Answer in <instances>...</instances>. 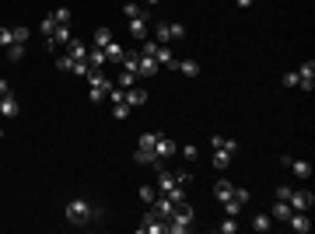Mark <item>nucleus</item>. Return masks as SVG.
Segmentation results:
<instances>
[{
    "mask_svg": "<svg viewBox=\"0 0 315 234\" xmlns=\"http://www.w3.org/2000/svg\"><path fill=\"white\" fill-rule=\"evenodd\" d=\"M84 80H88V98H91V105H102L105 95H109V88H112V77H105L102 70H91Z\"/></svg>",
    "mask_w": 315,
    "mask_h": 234,
    "instance_id": "obj_1",
    "label": "nucleus"
},
{
    "mask_svg": "<svg viewBox=\"0 0 315 234\" xmlns=\"http://www.w3.org/2000/svg\"><path fill=\"white\" fill-rule=\"evenodd\" d=\"M63 214H67L70 224H88L91 217H99V210H91V206H88V199H70Z\"/></svg>",
    "mask_w": 315,
    "mask_h": 234,
    "instance_id": "obj_2",
    "label": "nucleus"
},
{
    "mask_svg": "<svg viewBox=\"0 0 315 234\" xmlns=\"http://www.w3.org/2000/svg\"><path fill=\"white\" fill-rule=\"evenodd\" d=\"M182 35H186V25H179V21H172V25L161 21V25L154 28V42L158 46H168V39H182Z\"/></svg>",
    "mask_w": 315,
    "mask_h": 234,
    "instance_id": "obj_3",
    "label": "nucleus"
},
{
    "mask_svg": "<svg viewBox=\"0 0 315 234\" xmlns=\"http://www.w3.org/2000/svg\"><path fill=\"white\" fill-rule=\"evenodd\" d=\"M287 203H291V210H301V214H308L312 210V203H315V196L308 193V189H291V196H287Z\"/></svg>",
    "mask_w": 315,
    "mask_h": 234,
    "instance_id": "obj_4",
    "label": "nucleus"
},
{
    "mask_svg": "<svg viewBox=\"0 0 315 234\" xmlns=\"http://www.w3.org/2000/svg\"><path fill=\"white\" fill-rule=\"evenodd\" d=\"M294 74H298V88H305V91H312V88H315V63H312V59H305Z\"/></svg>",
    "mask_w": 315,
    "mask_h": 234,
    "instance_id": "obj_5",
    "label": "nucleus"
},
{
    "mask_svg": "<svg viewBox=\"0 0 315 234\" xmlns=\"http://www.w3.org/2000/svg\"><path fill=\"white\" fill-rule=\"evenodd\" d=\"M140 231H144V234H165V220H161L154 210H147L144 220H140Z\"/></svg>",
    "mask_w": 315,
    "mask_h": 234,
    "instance_id": "obj_6",
    "label": "nucleus"
},
{
    "mask_svg": "<svg viewBox=\"0 0 315 234\" xmlns=\"http://www.w3.org/2000/svg\"><path fill=\"white\" fill-rule=\"evenodd\" d=\"M130 35L137 42H144V39H151V25H147V18L140 14V18H130Z\"/></svg>",
    "mask_w": 315,
    "mask_h": 234,
    "instance_id": "obj_7",
    "label": "nucleus"
},
{
    "mask_svg": "<svg viewBox=\"0 0 315 234\" xmlns=\"http://www.w3.org/2000/svg\"><path fill=\"white\" fill-rule=\"evenodd\" d=\"M151 210H154V214L161 217V220H168V217L175 214V203H172V199H168V196L161 193V196H158V199H154V203H151Z\"/></svg>",
    "mask_w": 315,
    "mask_h": 234,
    "instance_id": "obj_8",
    "label": "nucleus"
},
{
    "mask_svg": "<svg viewBox=\"0 0 315 234\" xmlns=\"http://www.w3.org/2000/svg\"><path fill=\"white\" fill-rule=\"evenodd\" d=\"M175 151H179V143H175V140H168V137H158V140H154V154H158V161L172 157Z\"/></svg>",
    "mask_w": 315,
    "mask_h": 234,
    "instance_id": "obj_9",
    "label": "nucleus"
},
{
    "mask_svg": "<svg viewBox=\"0 0 315 234\" xmlns=\"http://www.w3.org/2000/svg\"><path fill=\"white\" fill-rule=\"evenodd\" d=\"M287 224H291V231H298V234L312 231V220H308V214H301V210H294V214L287 217Z\"/></svg>",
    "mask_w": 315,
    "mask_h": 234,
    "instance_id": "obj_10",
    "label": "nucleus"
},
{
    "mask_svg": "<svg viewBox=\"0 0 315 234\" xmlns=\"http://www.w3.org/2000/svg\"><path fill=\"white\" fill-rule=\"evenodd\" d=\"M179 185V178H175V172H168V168H158V193H168V189H175Z\"/></svg>",
    "mask_w": 315,
    "mask_h": 234,
    "instance_id": "obj_11",
    "label": "nucleus"
},
{
    "mask_svg": "<svg viewBox=\"0 0 315 234\" xmlns=\"http://www.w3.org/2000/svg\"><path fill=\"white\" fill-rule=\"evenodd\" d=\"M154 63L158 67H168V70H175V63H179V56L168 49V46H158V53H154Z\"/></svg>",
    "mask_w": 315,
    "mask_h": 234,
    "instance_id": "obj_12",
    "label": "nucleus"
},
{
    "mask_svg": "<svg viewBox=\"0 0 315 234\" xmlns=\"http://www.w3.org/2000/svg\"><path fill=\"white\" fill-rule=\"evenodd\" d=\"M294 214V210H291V203H287V199H277L273 203V210H270V217H273L277 224H287V217Z\"/></svg>",
    "mask_w": 315,
    "mask_h": 234,
    "instance_id": "obj_13",
    "label": "nucleus"
},
{
    "mask_svg": "<svg viewBox=\"0 0 315 234\" xmlns=\"http://www.w3.org/2000/svg\"><path fill=\"white\" fill-rule=\"evenodd\" d=\"M137 74H140V77H158V74H161V67L154 63V56H140Z\"/></svg>",
    "mask_w": 315,
    "mask_h": 234,
    "instance_id": "obj_14",
    "label": "nucleus"
},
{
    "mask_svg": "<svg viewBox=\"0 0 315 234\" xmlns=\"http://www.w3.org/2000/svg\"><path fill=\"white\" fill-rule=\"evenodd\" d=\"M21 112V105H18V98L14 95H7V98H0V116H7V119H14Z\"/></svg>",
    "mask_w": 315,
    "mask_h": 234,
    "instance_id": "obj_15",
    "label": "nucleus"
},
{
    "mask_svg": "<svg viewBox=\"0 0 315 234\" xmlns=\"http://www.w3.org/2000/svg\"><path fill=\"white\" fill-rule=\"evenodd\" d=\"M144 101H147V91H144V88H126V105H130V109H140Z\"/></svg>",
    "mask_w": 315,
    "mask_h": 234,
    "instance_id": "obj_16",
    "label": "nucleus"
},
{
    "mask_svg": "<svg viewBox=\"0 0 315 234\" xmlns=\"http://www.w3.org/2000/svg\"><path fill=\"white\" fill-rule=\"evenodd\" d=\"M133 161H137V164H161V161H158V154H154V147H137Z\"/></svg>",
    "mask_w": 315,
    "mask_h": 234,
    "instance_id": "obj_17",
    "label": "nucleus"
},
{
    "mask_svg": "<svg viewBox=\"0 0 315 234\" xmlns=\"http://www.w3.org/2000/svg\"><path fill=\"white\" fill-rule=\"evenodd\" d=\"M137 67H140V53L137 49H126V53H123V70L137 74Z\"/></svg>",
    "mask_w": 315,
    "mask_h": 234,
    "instance_id": "obj_18",
    "label": "nucleus"
},
{
    "mask_svg": "<svg viewBox=\"0 0 315 234\" xmlns=\"http://www.w3.org/2000/svg\"><path fill=\"white\" fill-rule=\"evenodd\" d=\"M88 49H91V46H84V42H77V39L67 42V53H70L74 59H88Z\"/></svg>",
    "mask_w": 315,
    "mask_h": 234,
    "instance_id": "obj_19",
    "label": "nucleus"
},
{
    "mask_svg": "<svg viewBox=\"0 0 315 234\" xmlns=\"http://www.w3.org/2000/svg\"><path fill=\"white\" fill-rule=\"evenodd\" d=\"M88 63H91L95 70H102V67L109 63V59H105V49H99V46H91V49H88Z\"/></svg>",
    "mask_w": 315,
    "mask_h": 234,
    "instance_id": "obj_20",
    "label": "nucleus"
},
{
    "mask_svg": "<svg viewBox=\"0 0 315 234\" xmlns=\"http://www.w3.org/2000/svg\"><path fill=\"white\" fill-rule=\"evenodd\" d=\"M270 227H273V217H270V214H256V217H252V231L266 234Z\"/></svg>",
    "mask_w": 315,
    "mask_h": 234,
    "instance_id": "obj_21",
    "label": "nucleus"
},
{
    "mask_svg": "<svg viewBox=\"0 0 315 234\" xmlns=\"http://www.w3.org/2000/svg\"><path fill=\"white\" fill-rule=\"evenodd\" d=\"M123 53H126V49H123V46H119L116 39L105 46V59H109V63H123Z\"/></svg>",
    "mask_w": 315,
    "mask_h": 234,
    "instance_id": "obj_22",
    "label": "nucleus"
},
{
    "mask_svg": "<svg viewBox=\"0 0 315 234\" xmlns=\"http://www.w3.org/2000/svg\"><path fill=\"white\" fill-rule=\"evenodd\" d=\"M231 193H235V185H231L228 178H221V182L214 185V196L221 199V203H224V199H231Z\"/></svg>",
    "mask_w": 315,
    "mask_h": 234,
    "instance_id": "obj_23",
    "label": "nucleus"
},
{
    "mask_svg": "<svg viewBox=\"0 0 315 234\" xmlns=\"http://www.w3.org/2000/svg\"><path fill=\"white\" fill-rule=\"evenodd\" d=\"M49 39L56 42V46H67V42L74 39V35H70V25H56V32H53Z\"/></svg>",
    "mask_w": 315,
    "mask_h": 234,
    "instance_id": "obj_24",
    "label": "nucleus"
},
{
    "mask_svg": "<svg viewBox=\"0 0 315 234\" xmlns=\"http://www.w3.org/2000/svg\"><path fill=\"white\" fill-rule=\"evenodd\" d=\"M175 70H182L186 77H196V74H200V63H196V59H179Z\"/></svg>",
    "mask_w": 315,
    "mask_h": 234,
    "instance_id": "obj_25",
    "label": "nucleus"
},
{
    "mask_svg": "<svg viewBox=\"0 0 315 234\" xmlns=\"http://www.w3.org/2000/svg\"><path fill=\"white\" fill-rule=\"evenodd\" d=\"M287 168H291L298 178H308V175H312V164H308V161H291Z\"/></svg>",
    "mask_w": 315,
    "mask_h": 234,
    "instance_id": "obj_26",
    "label": "nucleus"
},
{
    "mask_svg": "<svg viewBox=\"0 0 315 234\" xmlns=\"http://www.w3.org/2000/svg\"><path fill=\"white\" fill-rule=\"evenodd\" d=\"M133 80H137V74H130V70H119V77L112 80V84H116V88H123V91H126V88H133Z\"/></svg>",
    "mask_w": 315,
    "mask_h": 234,
    "instance_id": "obj_27",
    "label": "nucleus"
},
{
    "mask_svg": "<svg viewBox=\"0 0 315 234\" xmlns=\"http://www.w3.org/2000/svg\"><path fill=\"white\" fill-rule=\"evenodd\" d=\"M221 206H224V217H238V214H242V210H245V206H242V203H238L235 196H231V199H224V203H221Z\"/></svg>",
    "mask_w": 315,
    "mask_h": 234,
    "instance_id": "obj_28",
    "label": "nucleus"
},
{
    "mask_svg": "<svg viewBox=\"0 0 315 234\" xmlns=\"http://www.w3.org/2000/svg\"><path fill=\"white\" fill-rule=\"evenodd\" d=\"M210 161H214V168H228V164H231V154H228L224 147H217V151H214V157H210Z\"/></svg>",
    "mask_w": 315,
    "mask_h": 234,
    "instance_id": "obj_29",
    "label": "nucleus"
},
{
    "mask_svg": "<svg viewBox=\"0 0 315 234\" xmlns=\"http://www.w3.org/2000/svg\"><path fill=\"white\" fill-rule=\"evenodd\" d=\"M217 231L221 234H235L238 231V217H224V220L217 224Z\"/></svg>",
    "mask_w": 315,
    "mask_h": 234,
    "instance_id": "obj_30",
    "label": "nucleus"
},
{
    "mask_svg": "<svg viewBox=\"0 0 315 234\" xmlns=\"http://www.w3.org/2000/svg\"><path fill=\"white\" fill-rule=\"evenodd\" d=\"M154 199H158V189H154V185H140V203H147V206H151Z\"/></svg>",
    "mask_w": 315,
    "mask_h": 234,
    "instance_id": "obj_31",
    "label": "nucleus"
},
{
    "mask_svg": "<svg viewBox=\"0 0 315 234\" xmlns=\"http://www.w3.org/2000/svg\"><path fill=\"white\" fill-rule=\"evenodd\" d=\"M21 56H25V46H21V42H11V46H7V59H11V63H18Z\"/></svg>",
    "mask_w": 315,
    "mask_h": 234,
    "instance_id": "obj_32",
    "label": "nucleus"
},
{
    "mask_svg": "<svg viewBox=\"0 0 315 234\" xmlns=\"http://www.w3.org/2000/svg\"><path fill=\"white\" fill-rule=\"evenodd\" d=\"M70 67H74V56H70V53H56V70H63V74H67Z\"/></svg>",
    "mask_w": 315,
    "mask_h": 234,
    "instance_id": "obj_33",
    "label": "nucleus"
},
{
    "mask_svg": "<svg viewBox=\"0 0 315 234\" xmlns=\"http://www.w3.org/2000/svg\"><path fill=\"white\" fill-rule=\"evenodd\" d=\"M109 42H112V32H109V28H99V32H95V46H99V49H105Z\"/></svg>",
    "mask_w": 315,
    "mask_h": 234,
    "instance_id": "obj_34",
    "label": "nucleus"
},
{
    "mask_svg": "<svg viewBox=\"0 0 315 234\" xmlns=\"http://www.w3.org/2000/svg\"><path fill=\"white\" fill-rule=\"evenodd\" d=\"M11 35H14V42H21V46H25V42H28V35H32V28H21V25H14V28H11Z\"/></svg>",
    "mask_w": 315,
    "mask_h": 234,
    "instance_id": "obj_35",
    "label": "nucleus"
},
{
    "mask_svg": "<svg viewBox=\"0 0 315 234\" xmlns=\"http://www.w3.org/2000/svg\"><path fill=\"white\" fill-rule=\"evenodd\" d=\"M109 101H112V105H119V101H126V91H123V88H116V84H112V88H109Z\"/></svg>",
    "mask_w": 315,
    "mask_h": 234,
    "instance_id": "obj_36",
    "label": "nucleus"
},
{
    "mask_svg": "<svg viewBox=\"0 0 315 234\" xmlns=\"http://www.w3.org/2000/svg\"><path fill=\"white\" fill-rule=\"evenodd\" d=\"M39 32H42V35H46V39H49V35H53V32H56V21H53V14H49V18H42V25H39Z\"/></svg>",
    "mask_w": 315,
    "mask_h": 234,
    "instance_id": "obj_37",
    "label": "nucleus"
},
{
    "mask_svg": "<svg viewBox=\"0 0 315 234\" xmlns=\"http://www.w3.org/2000/svg\"><path fill=\"white\" fill-rule=\"evenodd\" d=\"M154 53H158V42L154 39H144V42H140V56H154Z\"/></svg>",
    "mask_w": 315,
    "mask_h": 234,
    "instance_id": "obj_38",
    "label": "nucleus"
},
{
    "mask_svg": "<svg viewBox=\"0 0 315 234\" xmlns=\"http://www.w3.org/2000/svg\"><path fill=\"white\" fill-rule=\"evenodd\" d=\"M53 21H56V25H70V11H67V7H56V11H53Z\"/></svg>",
    "mask_w": 315,
    "mask_h": 234,
    "instance_id": "obj_39",
    "label": "nucleus"
},
{
    "mask_svg": "<svg viewBox=\"0 0 315 234\" xmlns=\"http://www.w3.org/2000/svg\"><path fill=\"white\" fill-rule=\"evenodd\" d=\"M123 14H126V18H140L144 11H140V4H133V0H130V4L123 7Z\"/></svg>",
    "mask_w": 315,
    "mask_h": 234,
    "instance_id": "obj_40",
    "label": "nucleus"
},
{
    "mask_svg": "<svg viewBox=\"0 0 315 234\" xmlns=\"http://www.w3.org/2000/svg\"><path fill=\"white\" fill-rule=\"evenodd\" d=\"M112 116H116V119H126V116H130V105H126V101L112 105Z\"/></svg>",
    "mask_w": 315,
    "mask_h": 234,
    "instance_id": "obj_41",
    "label": "nucleus"
},
{
    "mask_svg": "<svg viewBox=\"0 0 315 234\" xmlns=\"http://www.w3.org/2000/svg\"><path fill=\"white\" fill-rule=\"evenodd\" d=\"M158 137H161V133H140V143H137V147H154Z\"/></svg>",
    "mask_w": 315,
    "mask_h": 234,
    "instance_id": "obj_42",
    "label": "nucleus"
},
{
    "mask_svg": "<svg viewBox=\"0 0 315 234\" xmlns=\"http://www.w3.org/2000/svg\"><path fill=\"white\" fill-rule=\"evenodd\" d=\"M14 42V35H11V28H0V49H7Z\"/></svg>",
    "mask_w": 315,
    "mask_h": 234,
    "instance_id": "obj_43",
    "label": "nucleus"
},
{
    "mask_svg": "<svg viewBox=\"0 0 315 234\" xmlns=\"http://www.w3.org/2000/svg\"><path fill=\"white\" fill-rule=\"evenodd\" d=\"M284 88H298V74H294V70L284 74Z\"/></svg>",
    "mask_w": 315,
    "mask_h": 234,
    "instance_id": "obj_44",
    "label": "nucleus"
},
{
    "mask_svg": "<svg viewBox=\"0 0 315 234\" xmlns=\"http://www.w3.org/2000/svg\"><path fill=\"white\" fill-rule=\"evenodd\" d=\"M182 154L189 157V161H196V154H200V151H196V143H186V147H182Z\"/></svg>",
    "mask_w": 315,
    "mask_h": 234,
    "instance_id": "obj_45",
    "label": "nucleus"
},
{
    "mask_svg": "<svg viewBox=\"0 0 315 234\" xmlns=\"http://www.w3.org/2000/svg\"><path fill=\"white\" fill-rule=\"evenodd\" d=\"M221 147H224V151H228V154H238V140H224V143H221Z\"/></svg>",
    "mask_w": 315,
    "mask_h": 234,
    "instance_id": "obj_46",
    "label": "nucleus"
},
{
    "mask_svg": "<svg viewBox=\"0 0 315 234\" xmlns=\"http://www.w3.org/2000/svg\"><path fill=\"white\" fill-rule=\"evenodd\" d=\"M291 196V185H277V199H287Z\"/></svg>",
    "mask_w": 315,
    "mask_h": 234,
    "instance_id": "obj_47",
    "label": "nucleus"
},
{
    "mask_svg": "<svg viewBox=\"0 0 315 234\" xmlns=\"http://www.w3.org/2000/svg\"><path fill=\"white\" fill-rule=\"evenodd\" d=\"M11 95V84H7V80H0V98H7Z\"/></svg>",
    "mask_w": 315,
    "mask_h": 234,
    "instance_id": "obj_48",
    "label": "nucleus"
},
{
    "mask_svg": "<svg viewBox=\"0 0 315 234\" xmlns=\"http://www.w3.org/2000/svg\"><path fill=\"white\" fill-rule=\"evenodd\" d=\"M238 7H252V0H235Z\"/></svg>",
    "mask_w": 315,
    "mask_h": 234,
    "instance_id": "obj_49",
    "label": "nucleus"
},
{
    "mask_svg": "<svg viewBox=\"0 0 315 234\" xmlns=\"http://www.w3.org/2000/svg\"><path fill=\"white\" fill-rule=\"evenodd\" d=\"M0 140H4V130H0Z\"/></svg>",
    "mask_w": 315,
    "mask_h": 234,
    "instance_id": "obj_50",
    "label": "nucleus"
},
{
    "mask_svg": "<svg viewBox=\"0 0 315 234\" xmlns=\"http://www.w3.org/2000/svg\"><path fill=\"white\" fill-rule=\"evenodd\" d=\"M147 4H154V0H147Z\"/></svg>",
    "mask_w": 315,
    "mask_h": 234,
    "instance_id": "obj_51",
    "label": "nucleus"
},
{
    "mask_svg": "<svg viewBox=\"0 0 315 234\" xmlns=\"http://www.w3.org/2000/svg\"><path fill=\"white\" fill-rule=\"evenodd\" d=\"M154 4H161V0H154Z\"/></svg>",
    "mask_w": 315,
    "mask_h": 234,
    "instance_id": "obj_52",
    "label": "nucleus"
}]
</instances>
